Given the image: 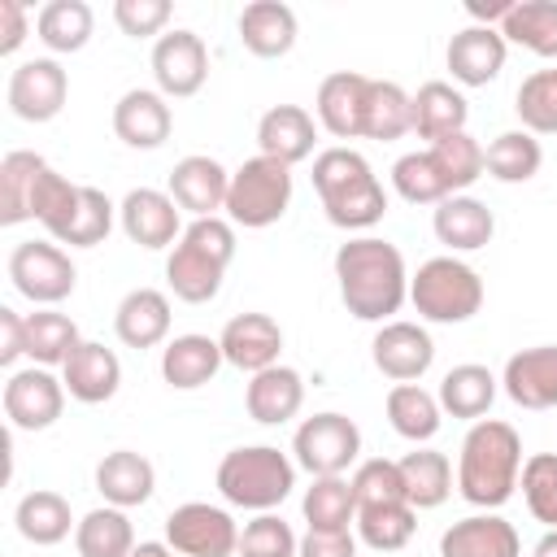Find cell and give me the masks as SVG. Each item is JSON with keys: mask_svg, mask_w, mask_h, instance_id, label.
Instances as JSON below:
<instances>
[{"mask_svg": "<svg viewBox=\"0 0 557 557\" xmlns=\"http://www.w3.org/2000/svg\"><path fill=\"white\" fill-rule=\"evenodd\" d=\"M239 44L252 57H261V61L287 57L292 44H296V13L283 0H252V4H244V13H239Z\"/></svg>", "mask_w": 557, "mask_h": 557, "instance_id": "4316f807", "label": "cell"}, {"mask_svg": "<svg viewBox=\"0 0 557 557\" xmlns=\"http://www.w3.org/2000/svg\"><path fill=\"white\" fill-rule=\"evenodd\" d=\"M518 470H522L518 431L500 418H479L461 440L457 492L479 509H500L518 487Z\"/></svg>", "mask_w": 557, "mask_h": 557, "instance_id": "7a4b0ae2", "label": "cell"}, {"mask_svg": "<svg viewBox=\"0 0 557 557\" xmlns=\"http://www.w3.org/2000/svg\"><path fill=\"white\" fill-rule=\"evenodd\" d=\"M466 9H470V17H474V26H492V22L500 26L505 13L513 9V0H487V4H483V0H470Z\"/></svg>", "mask_w": 557, "mask_h": 557, "instance_id": "6f0895ef", "label": "cell"}, {"mask_svg": "<svg viewBox=\"0 0 557 557\" xmlns=\"http://www.w3.org/2000/svg\"><path fill=\"white\" fill-rule=\"evenodd\" d=\"M226 191H231V174L222 170V161L205 152L183 157L170 170V196L191 218H218V209H226Z\"/></svg>", "mask_w": 557, "mask_h": 557, "instance_id": "d6986e66", "label": "cell"}, {"mask_svg": "<svg viewBox=\"0 0 557 557\" xmlns=\"http://www.w3.org/2000/svg\"><path fill=\"white\" fill-rule=\"evenodd\" d=\"M492 231H496V218L483 200L474 196H448L435 205V239L453 252H474V248H487L492 244Z\"/></svg>", "mask_w": 557, "mask_h": 557, "instance_id": "f1b7e54d", "label": "cell"}, {"mask_svg": "<svg viewBox=\"0 0 557 557\" xmlns=\"http://www.w3.org/2000/svg\"><path fill=\"white\" fill-rule=\"evenodd\" d=\"M505 396L522 409H557V344L522 348L505 361Z\"/></svg>", "mask_w": 557, "mask_h": 557, "instance_id": "ac0fdd59", "label": "cell"}, {"mask_svg": "<svg viewBox=\"0 0 557 557\" xmlns=\"http://www.w3.org/2000/svg\"><path fill=\"white\" fill-rule=\"evenodd\" d=\"M352 483V496H357V509H370V505H396L405 500V479H400V466L387 461V457H370L357 466V474L348 479Z\"/></svg>", "mask_w": 557, "mask_h": 557, "instance_id": "f907efd6", "label": "cell"}, {"mask_svg": "<svg viewBox=\"0 0 557 557\" xmlns=\"http://www.w3.org/2000/svg\"><path fill=\"white\" fill-rule=\"evenodd\" d=\"M44 170L48 161L39 152H9L0 161V226H17L30 218V200Z\"/></svg>", "mask_w": 557, "mask_h": 557, "instance_id": "74e56055", "label": "cell"}, {"mask_svg": "<svg viewBox=\"0 0 557 557\" xmlns=\"http://www.w3.org/2000/svg\"><path fill=\"white\" fill-rule=\"evenodd\" d=\"M91 26L96 17H91V4L83 0H48L35 17V30L52 52H78L91 39Z\"/></svg>", "mask_w": 557, "mask_h": 557, "instance_id": "ee69618b", "label": "cell"}, {"mask_svg": "<svg viewBox=\"0 0 557 557\" xmlns=\"http://www.w3.org/2000/svg\"><path fill=\"white\" fill-rule=\"evenodd\" d=\"M65 409V383L44 370V366H30V370H13L9 383H4V418L17 426V431H44L61 418Z\"/></svg>", "mask_w": 557, "mask_h": 557, "instance_id": "4fadbf2b", "label": "cell"}, {"mask_svg": "<svg viewBox=\"0 0 557 557\" xmlns=\"http://www.w3.org/2000/svg\"><path fill=\"white\" fill-rule=\"evenodd\" d=\"M74 548H78V557H131L135 553V527H131L126 509H117V505L91 509L74 527Z\"/></svg>", "mask_w": 557, "mask_h": 557, "instance_id": "ab89813d", "label": "cell"}, {"mask_svg": "<svg viewBox=\"0 0 557 557\" xmlns=\"http://www.w3.org/2000/svg\"><path fill=\"white\" fill-rule=\"evenodd\" d=\"M131 557H174V548L170 544H157V540H144V544H135Z\"/></svg>", "mask_w": 557, "mask_h": 557, "instance_id": "680465c9", "label": "cell"}, {"mask_svg": "<svg viewBox=\"0 0 557 557\" xmlns=\"http://www.w3.org/2000/svg\"><path fill=\"white\" fill-rule=\"evenodd\" d=\"M22 352H26V318L0 309V366H13Z\"/></svg>", "mask_w": 557, "mask_h": 557, "instance_id": "9f6ffc18", "label": "cell"}, {"mask_svg": "<svg viewBox=\"0 0 557 557\" xmlns=\"http://www.w3.org/2000/svg\"><path fill=\"white\" fill-rule=\"evenodd\" d=\"M235 257V226L226 218H196L165 257V283L187 305H209Z\"/></svg>", "mask_w": 557, "mask_h": 557, "instance_id": "5b68a950", "label": "cell"}, {"mask_svg": "<svg viewBox=\"0 0 557 557\" xmlns=\"http://www.w3.org/2000/svg\"><path fill=\"white\" fill-rule=\"evenodd\" d=\"M222 344L209 335H174L161 348V379L178 392H196L205 387L218 370H222Z\"/></svg>", "mask_w": 557, "mask_h": 557, "instance_id": "f546056e", "label": "cell"}, {"mask_svg": "<svg viewBox=\"0 0 557 557\" xmlns=\"http://www.w3.org/2000/svg\"><path fill=\"white\" fill-rule=\"evenodd\" d=\"M292 205V165L274 161V157H248L235 174H231V191H226V218L235 226L261 231L274 226Z\"/></svg>", "mask_w": 557, "mask_h": 557, "instance_id": "ba28073f", "label": "cell"}, {"mask_svg": "<svg viewBox=\"0 0 557 557\" xmlns=\"http://www.w3.org/2000/svg\"><path fill=\"white\" fill-rule=\"evenodd\" d=\"M426 152L435 157V165H440V174H444V183H448L453 196H461L483 174V148H479V139L470 131L448 135L440 144H426Z\"/></svg>", "mask_w": 557, "mask_h": 557, "instance_id": "c3c4849f", "label": "cell"}, {"mask_svg": "<svg viewBox=\"0 0 557 557\" xmlns=\"http://www.w3.org/2000/svg\"><path fill=\"white\" fill-rule=\"evenodd\" d=\"M296 553H300V540L278 513H257L239 531V557H296Z\"/></svg>", "mask_w": 557, "mask_h": 557, "instance_id": "816d5d0a", "label": "cell"}, {"mask_svg": "<svg viewBox=\"0 0 557 557\" xmlns=\"http://www.w3.org/2000/svg\"><path fill=\"white\" fill-rule=\"evenodd\" d=\"M413 527H418V509L409 500H396V505H370V509H357V531L370 548L379 553H400L409 540H413Z\"/></svg>", "mask_w": 557, "mask_h": 557, "instance_id": "f6af8a7d", "label": "cell"}, {"mask_svg": "<svg viewBox=\"0 0 557 557\" xmlns=\"http://www.w3.org/2000/svg\"><path fill=\"white\" fill-rule=\"evenodd\" d=\"M157 487V470L148 457L131 453V448H117V453H104L100 466H96V492L117 505V509H135L152 496Z\"/></svg>", "mask_w": 557, "mask_h": 557, "instance_id": "4dcf8cb0", "label": "cell"}, {"mask_svg": "<svg viewBox=\"0 0 557 557\" xmlns=\"http://www.w3.org/2000/svg\"><path fill=\"white\" fill-rule=\"evenodd\" d=\"M370 357L379 366L383 379L392 383H413L431 370L435 361V344L426 335V326L418 322H383L374 331V344H370Z\"/></svg>", "mask_w": 557, "mask_h": 557, "instance_id": "2e32d148", "label": "cell"}, {"mask_svg": "<svg viewBox=\"0 0 557 557\" xmlns=\"http://www.w3.org/2000/svg\"><path fill=\"white\" fill-rule=\"evenodd\" d=\"M531 557H557V527H553V531H544V540L531 548Z\"/></svg>", "mask_w": 557, "mask_h": 557, "instance_id": "91938a15", "label": "cell"}, {"mask_svg": "<svg viewBox=\"0 0 557 557\" xmlns=\"http://www.w3.org/2000/svg\"><path fill=\"white\" fill-rule=\"evenodd\" d=\"M30 218L44 222V231L57 244L70 248H96L104 244V235L113 231V200L100 187H83L70 183L65 174H57L52 165L44 170L35 200H30Z\"/></svg>", "mask_w": 557, "mask_h": 557, "instance_id": "277c9868", "label": "cell"}, {"mask_svg": "<svg viewBox=\"0 0 557 557\" xmlns=\"http://www.w3.org/2000/svg\"><path fill=\"white\" fill-rule=\"evenodd\" d=\"M505 52H509V44L496 26H466L448 39L444 61L461 87H487L505 70Z\"/></svg>", "mask_w": 557, "mask_h": 557, "instance_id": "ffe728a7", "label": "cell"}, {"mask_svg": "<svg viewBox=\"0 0 557 557\" xmlns=\"http://www.w3.org/2000/svg\"><path fill=\"white\" fill-rule=\"evenodd\" d=\"M296 487V466L274 448V444H252V448H231L218 466V492L235 509H257L270 513L274 505L287 500Z\"/></svg>", "mask_w": 557, "mask_h": 557, "instance_id": "8992f818", "label": "cell"}, {"mask_svg": "<svg viewBox=\"0 0 557 557\" xmlns=\"http://www.w3.org/2000/svg\"><path fill=\"white\" fill-rule=\"evenodd\" d=\"M26 39V9L22 0H0V57H13Z\"/></svg>", "mask_w": 557, "mask_h": 557, "instance_id": "11a10c76", "label": "cell"}, {"mask_svg": "<svg viewBox=\"0 0 557 557\" xmlns=\"http://www.w3.org/2000/svg\"><path fill=\"white\" fill-rule=\"evenodd\" d=\"M540 165H544V148L531 131H500L483 148V170L496 183H527L540 174Z\"/></svg>", "mask_w": 557, "mask_h": 557, "instance_id": "60d3db41", "label": "cell"}, {"mask_svg": "<svg viewBox=\"0 0 557 557\" xmlns=\"http://www.w3.org/2000/svg\"><path fill=\"white\" fill-rule=\"evenodd\" d=\"M152 78H157V91L170 100H183V96H196L209 78V48L196 30H165L157 44H152Z\"/></svg>", "mask_w": 557, "mask_h": 557, "instance_id": "7c38bea8", "label": "cell"}, {"mask_svg": "<svg viewBox=\"0 0 557 557\" xmlns=\"http://www.w3.org/2000/svg\"><path fill=\"white\" fill-rule=\"evenodd\" d=\"M396 466H400V479H405V500L413 509H435V505L448 500V492H453V466H448L444 453L413 448Z\"/></svg>", "mask_w": 557, "mask_h": 557, "instance_id": "8d00e7d4", "label": "cell"}, {"mask_svg": "<svg viewBox=\"0 0 557 557\" xmlns=\"http://www.w3.org/2000/svg\"><path fill=\"white\" fill-rule=\"evenodd\" d=\"M466 117H470V104L466 96L453 87V83H422L413 91V131L426 139V144H440L448 135H461L466 131Z\"/></svg>", "mask_w": 557, "mask_h": 557, "instance_id": "1f68e13d", "label": "cell"}, {"mask_svg": "<svg viewBox=\"0 0 557 557\" xmlns=\"http://www.w3.org/2000/svg\"><path fill=\"white\" fill-rule=\"evenodd\" d=\"M13 522H17V535L30 540V544H39V548L61 544V540L70 535V527H78V522L70 518V500H65L61 492H48V487L26 492V496L17 500Z\"/></svg>", "mask_w": 557, "mask_h": 557, "instance_id": "d6a6232c", "label": "cell"}, {"mask_svg": "<svg viewBox=\"0 0 557 557\" xmlns=\"http://www.w3.org/2000/svg\"><path fill=\"white\" fill-rule=\"evenodd\" d=\"M113 131L126 148H161L174 131V113L165 104L161 91L148 87H131L117 104H113Z\"/></svg>", "mask_w": 557, "mask_h": 557, "instance_id": "603a6c76", "label": "cell"}, {"mask_svg": "<svg viewBox=\"0 0 557 557\" xmlns=\"http://www.w3.org/2000/svg\"><path fill=\"white\" fill-rule=\"evenodd\" d=\"M165 544L183 557H235L239 527L226 509L209 500H187L165 518Z\"/></svg>", "mask_w": 557, "mask_h": 557, "instance_id": "30bf717a", "label": "cell"}, {"mask_svg": "<svg viewBox=\"0 0 557 557\" xmlns=\"http://www.w3.org/2000/svg\"><path fill=\"white\" fill-rule=\"evenodd\" d=\"M440 396H431L426 387H418V383H396L392 392H387V422H392V431L400 435V440H413V444H426V440H435V431H440Z\"/></svg>", "mask_w": 557, "mask_h": 557, "instance_id": "f35d334b", "label": "cell"}, {"mask_svg": "<svg viewBox=\"0 0 557 557\" xmlns=\"http://www.w3.org/2000/svg\"><path fill=\"white\" fill-rule=\"evenodd\" d=\"M78 344H83V339H78V326H74L65 313L39 309V313L26 318V357H30L35 366H44V370L65 366Z\"/></svg>", "mask_w": 557, "mask_h": 557, "instance_id": "7bdbcfd3", "label": "cell"}, {"mask_svg": "<svg viewBox=\"0 0 557 557\" xmlns=\"http://www.w3.org/2000/svg\"><path fill=\"white\" fill-rule=\"evenodd\" d=\"M9 278H13V287L26 300H35V305H61L74 292L78 270H74V261L57 244L26 239V244H17L9 252Z\"/></svg>", "mask_w": 557, "mask_h": 557, "instance_id": "8fae6325", "label": "cell"}, {"mask_svg": "<svg viewBox=\"0 0 557 557\" xmlns=\"http://www.w3.org/2000/svg\"><path fill=\"white\" fill-rule=\"evenodd\" d=\"M313 139H318V126L313 117L300 109V104H274L261 113L257 122V144H261V157H274L283 165H296L313 152Z\"/></svg>", "mask_w": 557, "mask_h": 557, "instance_id": "83f0119b", "label": "cell"}, {"mask_svg": "<svg viewBox=\"0 0 557 557\" xmlns=\"http://www.w3.org/2000/svg\"><path fill=\"white\" fill-rule=\"evenodd\" d=\"M170 0H113V22L122 26V35L131 39H152L165 30L170 22Z\"/></svg>", "mask_w": 557, "mask_h": 557, "instance_id": "f5cc1de1", "label": "cell"}, {"mask_svg": "<svg viewBox=\"0 0 557 557\" xmlns=\"http://www.w3.org/2000/svg\"><path fill=\"white\" fill-rule=\"evenodd\" d=\"M339 300L357 322H392L409 300V274L396 244L379 235H357L335 252Z\"/></svg>", "mask_w": 557, "mask_h": 557, "instance_id": "6da1fadb", "label": "cell"}, {"mask_svg": "<svg viewBox=\"0 0 557 557\" xmlns=\"http://www.w3.org/2000/svg\"><path fill=\"white\" fill-rule=\"evenodd\" d=\"M392 187L400 191V200H409V205H440V200H448L453 191H448V183H444V174H440V165H435V157L422 148V152H405L396 165H392Z\"/></svg>", "mask_w": 557, "mask_h": 557, "instance_id": "7dc6e473", "label": "cell"}, {"mask_svg": "<svg viewBox=\"0 0 557 557\" xmlns=\"http://www.w3.org/2000/svg\"><path fill=\"white\" fill-rule=\"evenodd\" d=\"M405 131H413V96L400 83L387 78H370L366 91V122H361V139H400Z\"/></svg>", "mask_w": 557, "mask_h": 557, "instance_id": "e575fe53", "label": "cell"}, {"mask_svg": "<svg viewBox=\"0 0 557 557\" xmlns=\"http://www.w3.org/2000/svg\"><path fill=\"white\" fill-rule=\"evenodd\" d=\"M409 300H413L418 318H426V322H440V326L470 322L483 309V278L474 265H466L453 252L431 257L409 278Z\"/></svg>", "mask_w": 557, "mask_h": 557, "instance_id": "52a82bcc", "label": "cell"}, {"mask_svg": "<svg viewBox=\"0 0 557 557\" xmlns=\"http://www.w3.org/2000/svg\"><path fill=\"white\" fill-rule=\"evenodd\" d=\"M292 453H296V466H305L313 479L344 474L361 457V431L344 413H313L296 426Z\"/></svg>", "mask_w": 557, "mask_h": 557, "instance_id": "9c48e42d", "label": "cell"}, {"mask_svg": "<svg viewBox=\"0 0 557 557\" xmlns=\"http://www.w3.org/2000/svg\"><path fill=\"white\" fill-rule=\"evenodd\" d=\"M244 405H248V418L261 422V426H283L300 413L305 405V379L292 370V366H270L261 374L248 379L244 387Z\"/></svg>", "mask_w": 557, "mask_h": 557, "instance_id": "d4e9b609", "label": "cell"}, {"mask_svg": "<svg viewBox=\"0 0 557 557\" xmlns=\"http://www.w3.org/2000/svg\"><path fill=\"white\" fill-rule=\"evenodd\" d=\"M218 344H222L226 366L248 370V374H261V370L278 366L283 331H278V322H274L270 313H235V318L222 326Z\"/></svg>", "mask_w": 557, "mask_h": 557, "instance_id": "e0dca14e", "label": "cell"}, {"mask_svg": "<svg viewBox=\"0 0 557 557\" xmlns=\"http://www.w3.org/2000/svg\"><path fill=\"white\" fill-rule=\"evenodd\" d=\"M61 383H65V392H70L74 400L100 405V400H109V396L117 392V383H122V361H117L113 348H104V344H96V339H83V344L70 352V361L61 366Z\"/></svg>", "mask_w": 557, "mask_h": 557, "instance_id": "cb8c5ba5", "label": "cell"}, {"mask_svg": "<svg viewBox=\"0 0 557 557\" xmlns=\"http://www.w3.org/2000/svg\"><path fill=\"white\" fill-rule=\"evenodd\" d=\"M313 187L326 209V222L339 231H366L387 213V191L374 178L370 161L352 148H326L313 157Z\"/></svg>", "mask_w": 557, "mask_h": 557, "instance_id": "3957f363", "label": "cell"}, {"mask_svg": "<svg viewBox=\"0 0 557 557\" xmlns=\"http://www.w3.org/2000/svg\"><path fill=\"white\" fill-rule=\"evenodd\" d=\"M366 91H370V78L357 74V70H335L318 83V122L335 135V139H357L361 135V122H366Z\"/></svg>", "mask_w": 557, "mask_h": 557, "instance_id": "7402d4cb", "label": "cell"}, {"mask_svg": "<svg viewBox=\"0 0 557 557\" xmlns=\"http://www.w3.org/2000/svg\"><path fill=\"white\" fill-rule=\"evenodd\" d=\"M440 557H522V540L513 522L487 509V513H470L453 522L440 535Z\"/></svg>", "mask_w": 557, "mask_h": 557, "instance_id": "44dd1931", "label": "cell"}, {"mask_svg": "<svg viewBox=\"0 0 557 557\" xmlns=\"http://www.w3.org/2000/svg\"><path fill=\"white\" fill-rule=\"evenodd\" d=\"M522 496L535 522L557 527V453H531L522 461Z\"/></svg>", "mask_w": 557, "mask_h": 557, "instance_id": "681fc988", "label": "cell"}, {"mask_svg": "<svg viewBox=\"0 0 557 557\" xmlns=\"http://www.w3.org/2000/svg\"><path fill=\"white\" fill-rule=\"evenodd\" d=\"M496 400V374L487 366H453L444 379H440V409L453 413V418H483Z\"/></svg>", "mask_w": 557, "mask_h": 557, "instance_id": "d590c367", "label": "cell"}, {"mask_svg": "<svg viewBox=\"0 0 557 557\" xmlns=\"http://www.w3.org/2000/svg\"><path fill=\"white\" fill-rule=\"evenodd\" d=\"M117 222L126 231L131 244L157 252V248H174L183 226H178V205L170 191H157V187H135L126 191V200L117 205Z\"/></svg>", "mask_w": 557, "mask_h": 557, "instance_id": "9a60e30c", "label": "cell"}, {"mask_svg": "<svg viewBox=\"0 0 557 557\" xmlns=\"http://www.w3.org/2000/svg\"><path fill=\"white\" fill-rule=\"evenodd\" d=\"M65 96H70V78L52 57L22 61L9 74V109L22 122H52L65 109Z\"/></svg>", "mask_w": 557, "mask_h": 557, "instance_id": "5bb4252c", "label": "cell"}, {"mask_svg": "<svg viewBox=\"0 0 557 557\" xmlns=\"http://www.w3.org/2000/svg\"><path fill=\"white\" fill-rule=\"evenodd\" d=\"M496 30L505 44H522L527 52L557 61V0H513Z\"/></svg>", "mask_w": 557, "mask_h": 557, "instance_id": "836d02e7", "label": "cell"}, {"mask_svg": "<svg viewBox=\"0 0 557 557\" xmlns=\"http://www.w3.org/2000/svg\"><path fill=\"white\" fill-rule=\"evenodd\" d=\"M513 113L531 135H557V70H535L513 96Z\"/></svg>", "mask_w": 557, "mask_h": 557, "instance_id": "bcb514c9", "label": "cell"}, {"mask_svg": "<svg viewBox=\"0 0 557 557\" xmlns=\"http://www.w3.org/2000/svg\"><path fill=\"white\" fill-rule=\"evenodd\" d=\"M113 331L126 348H157L170 335V296L157 287H135L113 313Z\"/></svg>", "mask_w": 557, "mask_h": 557, "instance_id": "484cf974", "label": "cell"}, {"mask_svg": "<svg viewBox=\"0 0 557 557\" xmlns=\"http://www.w3.org/2000/svg\"><path fill=\"white\" fill-rule=\"evenodd\" d=\"M296 557H357V540L348 531H305Z\"/></svg>", "mask_w": 557, "mask_h": 557, "instance_id": "db71d44e", "label": "cell"}, {"mask_svg": "<svg viewBox=\"0 0 557 557\" xmlns=\"http://www.w3.org/2000/svg\"><path fill=\"white\" fill-rule=\"evenodd\" d=\"M309 531H348V522H357V496L352 483L344 474H322L313 479V487L300 500Z\"/></svg>", "mask_w": 557, "mask_h": 557, "instance_id": "b9f144b4", "label": "cell"}]
</instances>
